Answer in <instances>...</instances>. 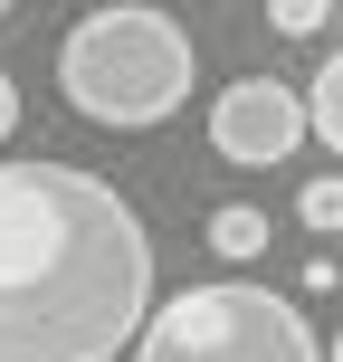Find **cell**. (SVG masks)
<instances>
[{
    "label": "cell",
    "mask_w": 343,
    "mask_h": 362,
    "mask_svg": "<svg viewBox=\"0 0 343 362\" xmlns=\"http://www.w3.org/2000/svg\"><path fill=\"white\" fill-rule=\"evenodd\" d=\"M191 76H200V48L172 10H86L67 38H57V95H67L86 124H115V134H153L191 105Z\"/></svg>",
    "instance_id": "cell-2"
},
{
    "label": "cell",
    "mask_w": 343,
    "mask_h": 362,
    "mask_svg": "<svg viewBox=\"0 0 343 362\" xmlns=\"http://www.w3.org/2000/svg\"><path fill=\"white\" fill-rule=\"evenodd\" d=\"M296 219H306L315 238H334L343 229V172H315L306 191H296Z\"/></svg>",
    "instance_id": "cell-7"
},
{
    "label": "cell",
    "mask_w": 343,
    "mask_h": 362,
    "mask_svg": "<svg viewBox=\"0 0 343 362\" xmlns=\"http://www.w3.org/2000/svg\"><path fill=\"white\" fill-rule=\"evenodd\" d=\"M210 248L229 257V267L267 257V210H257V200H219V210H210Z\"/></svg>",
    "instance_id": "cell-5"
},
{
    "label": "cell",
    "mask_w": 343,
    "mask_h": 362,
    "mask_svg": "<svg viewBox=\"0 0 343 362\" xmlns=\"http://www.w3.org/2000/svg\"><path fill=\"white\" fill-rule=\"evenodd\" d=\"M153 305V238L115 181L0 163V362H115Z\"/></svg>",
    "instance_id": "cell-1"
},
{
    "label": "cell",
    "mask_w": 343,
    "mask_h": 362,
    "mask_svg": "<svg viewBox=\"0 0 343 362\" xmlns=\"http://www.w3.org/2000/svg\"><path fill=\"white\" fill-rule=\"evenodd\" d=\"M325 362H343V334H334V344H325Z\"/></svg>",
    "instance_id": "cell-10"
},
{
    "label": "cell",
    "mask_w": 343,
    "mask_h": 362,
    "mask_svg": "<svg viewBox=\"0 0 343 362\" xmlns=\"http://www.w3.org/2000/svg\"><path fill=\"white\" fill-rule=\"evenodd\" d=\"M306 134H315V144L343 163V48L315 67V86H306Z\"/></svg>",
    "instance_id": "cell-6"
},
{
    "label": "cell",
    "mask_w": 343,
    "mask_h": 362,
    "mask_svg": "<svg viewBox=\"0 0 343 362\" xmlns=\"http://www.w3.org/2000/svg\"><path fill=\"white\" fill-rule=\"evenodd\" d=\"M134 362H325L306 305L248 276H210V286H181L153 305Z\"/></svg>",
    "instance_id": "cell-3"
},
{
    "label": "cell",
    "mask_w": 343,
    "mask_h": 362,
    "mask_svg": "<svg viewBox=\"0 0 343 362\" xmlns=\"http://www.w3.org/2000/svg\"><path fill=\"white\" fill-rule=\"evenodd\" d=\"M19 134V86H10V67H0V144Z\"/></svg>",
    "instance_id": "cell-9"
},
{
    "label": "cell",
    "mask_w": 343,
    "mask_h": 362,
    "mask_svg": "<svg viewBox=\"0 0 343 362\" xmlns=\"http://www.w3.org/2000/svg\"><path fill=\"white\" fill-rule=\"evenodd\" d=\"M325 19H334L325 0H267V29H277V38H315Z\"/></svg>",
    "instance_id": "cell-8"
},
{
    "label": "cell",
    "mask_w": 343,
    "mask_h": 362,
    "mask_svg": "<svg viewBox=\"0 0 343 362\" xmlns=\"http://www.w3.org/2000/svg\"><path fill=\"white\" fill-rule=\"evenodd\" d=\"M306 144V95L286 76H238V86L210 95V153L238 172H277L286 153Z\"/></svg>",
    "instance_id": "cell-4"
},
{
    "label": "cell",
    "mask_w": 343,
    "mask_h": 362,
    "mask_svg": "<svg viewBox=\"0 0 343 362\" xmlns=\"http://www.w3.org/2000/svg\"><path fill=\"white\" fill-rule=\"evenodd\" d=\"M0 19H10V0H0Z\"/></svg>",
    "instance_id": "cell-11"
}]
</instances>
